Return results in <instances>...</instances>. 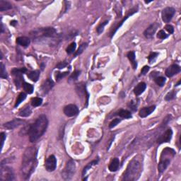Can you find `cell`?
I'll return each mask as SVG.
<instances>
[{"label":"cell","instance_id":"obj_35","mask_svg":"<svg viewBox=\"0 0 181 181\" xmlns=\"http://www.w3.org/2000/svg\"><path fill=\"white\" fill-rule=\"evenodd\" d=\"M158 56H159V53H158V52H151L150 54H149L148 57L149 62L150 63V64L154 63V62H155L156 59L157 58Z\"/></svg>","mask_w":181,"mask_h":181},{"label":"cell","instance_id":"obj_26","mask_svg":"<svg viewBox=\"0 0 181 181\" xmlns=\"http://www.w3.org/2000/svg\"><path fill=\"white\" fill-rule=\"evenodd\" d=\"M12 9V5L10 2L4 0H0V11H6Z\"/></svg>","mask_w":181,"mask_h":181},{"label":"cell","instance_id":"obj_34","mask_svg":"<svg viewBox=\"0 0 181 181\" xmlns=\"http://www.w3.org/2000/svg\"><path fill=\"white\" fill-rule=\"evenodd\" d=\"M127 105L128 107H129V108H130L132 111H137L138 106V102L137 101H134V100H132V101L129 102Z\"/></svg>","mask_w":181,"mask_h":181},{"label":"cell","instance_id":"obj_50","mask_svg":"<svg viewBox=\"0 0 181 181\" xmlns=\"http://www.w3.org/2000/svg\"><path fill=\"white\" fill-rule=\"evenodd\" d=\"M180 82H181V81L180 80L178 82H177V83L176 84H175V87H178V86L180 84Z\"/></svg>","mask_w":181,"mask_h":181},{"label":"cell","instance_id":"obj_24","mask_svg":"<svg viewBox=\"0 0 181 181\" xmlns=\"http://www.w3.org/2000/svg\"><path fill=\"white\" fill-rule=\"evenodd\" d=\"M127 57H128V59H129V60L130 61L133 69H136L137 67V61H136L135 52H133V51L129 52L127 53Z\"/></svg>","mask_w":181,"mask_h":181},{"label":"cell","instance_id":"obj_40","mask_svg":"<svg viewBox=\"0 0 181 181\" xmlns=\"http://www.w3.org/2000/svg\"><path fill=\"white\" fill-rule=\"evenodd\" d=\"M175 98V91L173 90L170 91V92H168V94L166 95V96H165V100L169 101L174 99Z\"/></svg>","mask_w":181,"mask_h":181},{"label":"cell","instance_id":"obj_49","mask_svg":"<svg viewBox=\"0 0 181 181\" xmlns=\"http://www.w3.org/2000/svg\"><path fill=\"white\" fill-rule=\"evenodd\" d=\"M4 32V26H3V24L1 23V33Z\"/></svg>","mask_w":181,"mask_h":181},{"label":"cell","instance_id":"obj_41","mask_svg":"<svg viewBox=\"0 0 181 181\" xmlns=\"http://www.w3.org/2000/svg\"><path fill=\"white\" fill-rule=\"evenodd\" d=\"M168 35L166 34V32H165L163 30H161V31H159V33H157V38H159V39L164 40L168 38Z\"/></svg>","mask_w":181,"mask_h":181},{"label":"cell","instance_id":"obj_44","mask_svg":"<svg viewBox=\"0 0 181 181\" xmlns=\"http://www.w3.org/2000/svg\"><path fill=\"white\" fill-rule=\"evenodd\" d=\"M68 65V63L66 62V61H64V62H61L59 63H58V64L56 65V68H57V69H64V68H65Z\"/></svg>","mask_w":181,"mask_h":181},{"label":"cell","instance_id":"obj_3","mask_svg":"<svg viewBox=\"0 0 181 181\" xmlns=\"http://www.w3.org/2000/svg\"><path fill=\"white\" fill-rule=\"evenodd\" d=\"M142 172L141 163L139 160L134 158L129 163L122 175V180L125 181L137 180L140 177Z\"/></svg>","mask_w":181,"mask_h":181},{"label":"cell","instance_id":"obj_7","mask_svg":"<svg viewBox=\"0 0 181 181\" xmlns=\"http://www.w3.org/2000/svg\"><path fill=\"white\" fill-rule=\"evenodd\" d=\"M0 180L9 181L14 180V173L11 167L6 166L2 162L1 163L0 168Z\"/></svg>","mask_w":181,"mask_h":181},{"label":"cell","instance_id":"obj_46","mask_svg":"<svg viewBox=\"0 0 181 181\" xmlns=\"http://www.w3.org/2000/svg\"><path fill=\"white\" fill-rule=\"evenodd\" d=\"M6 134H5L4 132H1V149H2L3 148V146H4V141L5 140H6Z\"/></svg>","mask_w":181,"mask_h":181},{"label":"cell","instance_id":"obj_5","mask_svg":"<svg viewBox=\"0 0 181 181\" xmlns=\"http://www.w3.org/2000/svg\"><path fill=\"white\" fill-rule=\"evenodd\" d=\"M31 36L34 39H40L42 38H57L58 36L56 30L54 28L47 27L41 28L33 31L31 33Z\"/></svg>","mask_w":181,"mask_h":181},{"label":"cell","instance_id":"obj_38","mask_svg":"<svg viewBox=\"0 0 181 181\" xmlns=\"http://www.w3.org/2000/svg\"><path fill=\"white\" fill-rule=\"evenodd\" d=\"M108 24V21H105L104 22L101 23V24L98 25L97 29H96V31H97V33L98 34H101V33H103V30H104V27Z\"/></svg>","mask_w":181,"mask_h":181},{"label":"cell","instance_id":"obj_13","mask_svg":"<svg viewBox=\"0 0 181 181\" xmlns=\"http://www.w3.org/2000/svg\"><path fill=\"white\" fill-rule=\"evenodd\" d=\"M172 136H173V131H172L171 129H168L158 138L157 144L158 145H161V144L163 143L170 142L172 139Z\"/></svg>","mask_w":181,"mask_h":181},{"label":"cell","instance_id":"obj_36","mask_svg":"<svg viewBox=\"0 0 181 181\" xmlns=\"http://www.w3.org/2000/svg\"><path fill=\"white\" fill-rule=\"evenodd\" d=\"M88 46V44L87 43H82V45H80L79 47L78 50L76 52H75L74 54V57H77V55H79V54H81L82 53V52H84V50H85L86 48H87Z\"/></svg>","mask_w":181,"mask_h":181},{"label":"cell","instance_id":"obj_23","mask_svg":"<svg viewBox=\"0 0 181 181\" xmlns=\"http://www.w3.org/2000/svg\"><path fill=\"white\" fill-rule=\"evenodd\" d=\"M115 115H119L120 117L124 119H129L132 117V113L129 111V110H123V109H121V110H119V111H117L115 114Z\"/></svg>","mask_w":181,"mask_h":181},{"label":"cell","instance_id":"obj_43","mask_svg":"<svg viewBox=\"0 0 181 181\" xmlns=\"http://www.w3.org/2000/svg\"><path fill=\"white\" fill-rule=\"evenodd\" d=\"M121 122V119H118V118H115L113 120H112L111 122H110V124H109V128H110V129H112V128L115 127L117 124H118L119 122Z\"/></svg>","mask_w":181,"mask_h":181},{"label":"cell","instance_id":"obj_27","mask_svg":"<svg viewBox=\"0 0 181 181\" xmlns=\"http://www.w3.org/2000/svg\"><path fill=\"white\" fill-rule=\"evenodd\" d=\"M27 76L31 81H33V82H38V79H39L40 72L38 71V70H35V71L29 72V74H28Z\"/></svg>","mask_w":181,"mask_h":181},{"label":"cell","instance_id":"obj_14","mask_svg":"<svg viewBox=\"0 0 181 181\" xmlns=\"http://www.w3.org/2000/svg\"><path fill=\"white\" fill-rule=\"evenodd\" d=\"M64 113L67 117H74L78 115L79 108H77V105L74 104L67 105L64 108Z\"/></svg>","mask_w":181,"mask_h":181},{"label":"cell","instance_id":"obj_19","mask_svg":"<svg viewBox=\"0 0 181 181\" xmlns=\"http://www.w3.org/2000/svg\"><path fill=\"white\" fill-rule=\"evenodd\" d=\"M54 84L53 81L50 79H47L46 81L44 82V83L42 84L41 86V90L43 92V94H46L50 91L51 89H52V87H54Z\"/></svg>","mask_w":181,"mask_h":181},{"label":"cell","instance_id":"obj_15","mask_svg":"<svg viewBox=\"0 0 181 181\" xmlns=\"http://www.w3.org/2000/svg\"><path fill=\"white\" fill-rule=\"evenodd\" d=\"M159 27V24L158 23H154V24H151L150 26L147 28V29L144 31V36L147 38H152L154 37V33H156V30Z\"/></svg>","mask_w":181,"mask_h":181},{"label":"cell","instance_id":"obj_12","mask_svg":"<svg viewBox=\"0 0 181 181\" xmlns=\"http://www.w3.org/2000/svg\"><path fill=\"white\" fill-rule=\"evenodd\" d=\"M45 168L47 171L52 172L57 168V159L54 155H51L45 161Z\"/></svg>","mask_w":181,"mask_h":181},{"label":"cell","instance_id":"obj_22","mask_svg":"<svg viewBox=\"0 0 181 181\" xmlns=\"http://www.w3.org/2000/svg\"><path fill=\"white\" fill-rule=\"evenodd\" d=\"M146 88H147V84H146L145 82H141V83L138 84L137 86L134 89V94L136 95L137 96H139L145 91Z\"/></svg>","mask_w":181,"mask_h":181},{"label":"cell","instance_id":"obj_48","mask_svg":"<svg viewBox=\"0 0 181 181\" xmlns=\"http://www.w3.org/2000/svg\"><path fill=\"white\" fill-rule=\"evenodd\" d=\"M16 24H17V21H11V24H11V26H16Z\"/></svg>","mask_w":181,"mask_h":181},{"label":"cell","instance_id":"obj_29","mask_svg":"<svg viewBox=\"0 0 181 181\" xmlns=\"http://www.w3.org/2000/svg\"><path fill=\"white\" fill-rule=\"evenodd\" d=\"M22 86H23V88H24V91H25L27 94H33V90H34V87H33V85H31V84H30L29 83H26V82H24V83H23Z\"/></svg>","mask_w":181,"mask_h":181},{"label":"cell","instance_id":"obj_42","mask_svg":"<svg viewBox=\"0 0 181 181\" xmlns=\"http://www.w3.org/2000/svg\"><path fill=\"white\" fill-rule=\"evenodd\" d=\"M81 71H79V70H76L72 74L71 76L69 77V81H75L78 79L79 76L80 75Z\"/></svg>","mask_w":181,"mask_h":181},{"label":"cell","instance_id":"obj_47","mask_svg":"<svg viewBox=\"0 0 181 181\" xmlns=\"http://www.w3.org/2000/svg\"><path fill=\"white\" fill-rule=\"evenodd\" d=\"M149 66H145L143 68H142L141 70V75H145L146 74H147V72L149 71Z\"/></svg>","mask_w":181,"mask_h":181},{"label":"cell","instance_id":"obj_9","mask_svg":"<svg viewBox=\"0 0 181 181\" xmlns=\"http://www.w3.org/2000/svg\"><path fill=\"white\" fill-rule=\"evenodd\" d=\"M175 13V9L173 7H171V6L163 9L162 13H161L163 21H164L165 23H169L173 19Z\"/></svg>","mask_w":181,"mask_h":181},{"label":"cell","instance_id":"obj_21","mask_svg":"<svg viewBox=\"0 0 181 181\" xmlns=\"http://www.w3.org/2000/svg\"><path fill=\"white\" fill-rule=\"evenodd\" d=\"M16 43L23 47H28L31 43V40L28 37L22 36L16 38Z\"/></svg>","mask_w":181,"mask_h":181},{"label":"cell","instance_id":"obj_8","mask_svg":"<svg viewBox=\"0 0 181 181\" xmlns=\"http://www.w3.org/2000/svg\"><path fill=\"white\" fill-rule=\"evenodd\" d=\"M26 72H27V69L25 67L20 68V69L14 68L11 70V74L14 77V83L17 89H19L21 87V85H23V83L24 82L23 74Z\"/></svg>","mask_w":181,"mask_h":181},{"label":"cell","instance_id":"obj_45","mask_svg":"<svg viewBox=\"0 0 181 181\" xmlns=\"http://www.w3.org/2000/svg\"><path fill=\"white\" fill-rule=\"evenodd\" d=\"M165 29H166V31H168V33L169 34H172L174 32V29L173 27L170 24H167V25L165 26Z\"/></svg>","mask_w":181,"mask_h":181},{"label":"cell","instance_id":"obj_16","mask_svg":"<svg viewBox=\"0 0 181 181\" xmlns=\"http://www.w3.org/2000/svg\"><path fill=\"white\" fill-rule=\"evenodd\" d=\"M25 123V121L21 119H14L4 124V127L8 129H14Z\"/></svg>","mask_w":181,"mask_h":181},{"label":"cell","instance_id":"obj_31","mask_svg":"<svg viewBox=\"0 0 181 181\" xmlns=\"http://www.w3.org/2000/svg\"><path fill=\"white\" fill-rule=\"evenodd\" d=\"M31 103L33 107L40 106V105H41L42 103H43V99L39 97L33 98L31 101Z\"/></svg>","mask_w":181,"mask_h":181},{"label":"cell","instance_id":"obj_37","mask_svg":"<svg viewBox=\"0 0 181 181\" xmlns=\"http://www.w3.org/2000/svg\"><path fill=\"white\" fill-rule=\"evenodd\" d=\"M69 74V72H57L55 75V79L57 82H59V80L62 79V78L67 76Z\"/></svg>","mask_w":181,"mask_h":181},{"label":"cell","instance_id":"obj_39","mask_svg":"<svg viewBox=\"0 0 181 181\" xmlns=\"http://www.w3.org/2000/svg\"><path fill=\"white\" fill-rule=\"evenodd\" d=\"M0 77H1V79L7 78V74H6V69H5V66L2 62H1V72H0Z\"/></svg>","mask_w":181,"mask_h":181},{"label":"cell","instance_id":"obj_1","mask_svg":"<svg viewBox=\"0 0 181 181\" xmlns=\"http://www.w3.org/2000/svg\"><path fill=\"white\" fill-rule=\"evenodd\" d=\"M38 148L36 147H30L26 149L23 156L22 163L21 166L22 177L24 180H28L31 174L35 171L38 165Z\"/></svg>","mask_w":181,"mask_h":181},{"label":"cell","instance_id":"obj_20","mask_svg":"<svg viewBox=\"0 0 181 181\" xmlns=\"http://www.w3.org/2000/svg\"><path fill=\"white\" fill-rule=\"evenodd\" d=\"M119 167V160L118 158H114L113 159L110 161V164H109L108 168L110 171L115 172L118 170Z\"/></svg>","mask_w":181,"mask_h":181},{"label":"cell","instance_id":"obj_10","mask_svg":"<svg viewBox=\"0 0 181 181\" xmlns=\"http://www.w3.org/2000/svg\"><path fill=\"white\" fill-rule=\"evenodd\" d=\"M76 91L77 94L79 95V97L82 98L83 97L85 99L86 103H87V105H88V101H89V94L87 91V88H86V85L83 83H80L77 84L76 86Z\"/></svg>","mask_w":181,"mask_h":181},{"label":"cell","instance_id":"obj_2","mask_svg":"<svg viewBox=\"0 0 181 181\" xmlns=\"http://www.w3.org/2000/svg\"><path fill=\"white\" fill-rule=\"evenodd\" d=\"M48 126V119L45 115H40L34 123L29 126V139L31 142L39 140L46 131Z\"/></svg>","mask_w":181,"mask_h":181},{"label":"cell","instance_id":"obj_28","mask_svg":"<svg viewBox=\"0 0 181 181\" xmlns=\"http://www.w3.org/2000/svg\"><path fill=\"white\" fill-rule=\"evenodd\" d=\"M98 161H99V159H98V158H97V159L94 160V161H91V162L88 163L87 166H86L84 168L83 171H82V175H83V176H84V175H85V174L87 173V172L88 170H89V169H90L91 167L95 166V165L98 164Z\"/></svg>","mask_w":181,"mask_h":181},{"label":"cell","instance_id":"obj_4","mask_svg":"<svg viewBox=\"0 0 181 181\" xmlns=\"http://www.w3.org/2000/svg\"><path fill=\"white\" fill-rule=\"evenodd\" d=\"M175 152L173 149L166 147L162 151L161 156H160V161L158 165V170L160 173H162L166 170V169L169 166L171 159L175 156Z\"/></svg>","mask_w":181,"mask_h":181},{"label":"cell","instance_id":"obj_6","mask_svg":"<svg viewBox=\"0 0 181 181\" xmlns=\"http://www.w3.org/2000/svg\"><path fill=\"white\" fill-rule=\"evenodd\" d=\"M76 172V164L73 160L70 159L67 163L64 170H62V177L64 180H69L72 178Z\"/></svg>","mask_w":181,"mask_h":181},{"label":"cell","instance_id":"obj_25","mask_svg":"<svg viewBox=\"0 0 181 181\" xmlns=\"http://www.w3.org/2000/svg\"><path fill=\"white\" fill-rule=\"evenodd\" d=\"M32 113V110L31 108H30L29 105H26V106L24 107V108H22L21 110L19 111V115L21 116V117H29L31 115Z\"/></svg>","mask_w":181,"mask_h":181},{"label":"cell","instance_id":"obj_30","mask_svg":"<svg viewBox=\"0 0 181 181\" xmlns=\"http://www.w3.org/2000/svg\"><path fill=\"white\" fill-rule=\"evenodd\" d=\"M154 82H155V83L157 84L158 86H159V87H162L164 86L165 83H166V78L163 77H161V76H158L156 77V78L154 79Z\"/></svg>","mask_w":181,"mask_h":181},{"label":"cell","instance_id":"obj_11","mask_svg":"<svg viewBox=\"0 0 181 181\" xmlns=\"http://www.w3.org/2000/svg\"><path fill=\"white\" fill-rule=\"evenodd\" d=\"M137 11H138V7L132 8L130 10V11H129V13L127 14V16H124V18L122 19V20H121V21H119L118 24H117V25L113 29H112V31H111V32H110V38H112V37H113L114 35H115V33L117 32V30H118L119 28H120L121 26H122V24H124V21H125L127 20V19L129 18V16H132L133 14H134L137 13Z\"/></svg>","mask_w":181,"mask_h":181},{"label":"cell","instance_id":"obj_18","mask_svg":"<svg viewBox=\"0 0 181 181\" xmlns=\"http://www.w3.org/2000/svg\"><path fill=\"white\" fill-rule=\"evenodd\" d=\"M155 109H156L155 105H152V106L142 108L141 110H140V112H139V115H140V117L145 118V117H147V116L151 115V114L155 110Z\"/></svg>","mask_w":181,"mask_h":181},{"label":"cell","instance_id":"obj_32","mask_svg":"<svg viewBox=\"0 0 181 181\" xmlns=\"http://www.w3.org/2000/svg\"><path fill=\"white\" fill-rule=\"evenodd\" d=\"M26 94H25V93H23V92L21 93V94L19 95L18 98H17L16 101V103L14 105L15 108H16L17 106H19V105H20L21 103L22 102L26 99Z\"/></svg>","mask_w":181,"mask_h":181},{"label":"cell","instance_id":"obj_17","mask_svg":"<svg viewBox=\"0 0 181 181\" xmlns=\"http://www.w3.org/2000/svg\"><path fill=\"white\" fill-rule=\"evenodd\" d=\"M180 71H181L180 67L177 65V64H173L167 68L166 70V72L165 73H166V76L170 78V77H173L174 75L177 74L179 72H180Z\"/></svg>","mask_w":181,"mask_h":181},{"label":"cell","instance_id":"obj_33","mask_svg":"<svg viewBox=\"0 0 181 181\" xmlns=\"http://www.w3.org/2000/svg\"><path fill=\"white\" fill-rule=\"evenodd\" d=\"M76 47H77L76 43H74V42L72 43L69 46L67 47V49H66L67 53L69 54L74 53V52H75V50H76Z\"/></svg>","mask_w":181,"mask_h":181}]
</instances>
